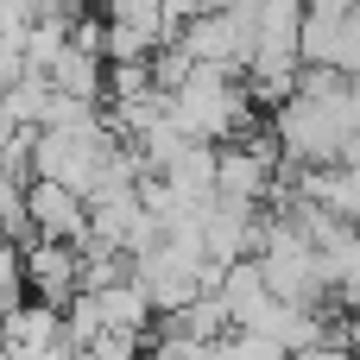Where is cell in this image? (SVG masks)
Segmentation results:
<instances>
[{"instance_id": "6", "label": "cell", "mask_w": 360, "mask_h": 360, "mask_svg": "<svg viewBox=\"0 0 360 360\" xmlns=\"http://www.w3.org/2000/svg\"><path fill=\"white\" fill-rule=\"evenodd\" d=\"M57 348H63V310H51V304H25V310L6 316V354L51 360Z\"/></svg>"}, {"instance_id": "11", "label": "cell", "mask_w": 360, "mask_h": 360, "mask_svg": "<svg viewBox=\"0 0 360 360\" xmlns=\"http://www.w3.org/2000/svg\"><path fill=\"white\" fill-rule=\"evenodd\" d=\"M354 89H360V76H354Z\"/></svg>"}, {"instance_id": "7", "label": "cell", "mask_w": 360, "mask_h": 360, "mask_svg": "<svg viewBox=\"0 0 360 360\" xmlns=\"http://www.w3.org/2000/svg\"><path fill=\"white\" fill-rule=\"evenodd\" d=\"M51 89L57 95H70V101H89V108H101L108 101V57H95V51H63L57 63H51Z\"/></svg>"}, {"instance_id": "4", "label": "cell", "mask_w": 360, "mask_h": 360, "mask_svg": "<svg viewBox=\"0 0 360 360\" xmlns=\"http://www.w3.org/2000/svg\"><path fill=\"white\" fill-rule=\"evenodd\" d=\"M25 215H32V234H44V240H70V247H89V202H82L76 190L32 177V184H25Z\"/></svg>"}, {"instance_id": "3", "label": "cell", "mask_w": 360, "mask_h": 360, "mask_svg": "<svg viewBox=\"0 0 360 360\" xmlns=\"http://www.w3.org/2000/svg\"><path fill=\"white\" fill-rule=\"evenodd\" d=\"M25 247V278H32V304H51V310H70L82 297V247L70 240H19Z\"/></svg>"}, {"instance_id": "5", "label": "cell", "mask_w": 360, "mask_h": 360, "mask_svg": "<svg viewBox=\"0 0 360 360\" xmlns=\"http://www.w3.org/2000/svg\"><path fill=\"white\" fill-rule=\"evenodd\" d=\"M215 297L228 304V323H234V329H259V323H266V310L278 304V297H272V285H266V272H259V259L228 266V278H221V291H215Z\"/></svg>"}, {"instance_id": "2", "label": "cell", "mask_w": 360, "mask_h": 360, "mask_svg": "<svg viewBox=\"0 0 360 360\" xmlns=\"http://www.w3.org/2000/svg\"><path fill=\"white\" fill-rule=\"evenodd\" d=\"M259 272H266V285H272V297L278 304H297V310H323L335 291H329V272H323V253L285 221V215H272L266 221V253H259Z\"/></svg>"}, {"instance_id": "10", "label": "cell", "mask_w": 360, "mask_h": 360, "mask_svg": "<svg viewBox=\"0 0 360 360\" xmlns=\"http://www.w3.org/2000/svg\"><path fill=\"white\" fill-rule=\"evenodd\" d=\"M215 360H291L278 342H266V335H253V329H228L221 342H215Z\"/></svg>"}, {"instance_id": "8", "label": "cell", "mask_w": 360, "mask_h": 360, "mask_svg": "<svg viewBox=\"0 0 360 360\" xmlns=\"http://www.w3.org/2000/svg\"><path fill=\"white\" fill-rule=\"evenodd\" d=\"M316 253H323L329 291H335V297L354 310V304H360V228H354V221H342V228H335V234H329Z\"/></svg>"}, {"instance_id": "1", "label": "cell", "mask_w": 360, "mask_h": 360, "mask_svg": "<svg viewBox=\"0 0 360 360\" xmlns=\"http://www.w3.org/2000/svg\"><path fill=\"white\" fill-rule=\"evenodd\" d=\"M171 120L202 146H240L247 133H259V108L240 89V76L209 70V63H196V76L171 95Z\"/></svg>"}, {"instance_id": "9", "label": "cell", "mask_w": 360, "mask_h": 360, "mask_svg": "<svg viewBox=\"0 0 360 360\" xmlns=\"http://www.w3.org/2000/svg\"><path fill=\"white\" fill-rule=\"evenodd\" d=\"M32 304V278H25V247L19 240H0V323L13 310Z\"/></svg>"}]
</instances>
